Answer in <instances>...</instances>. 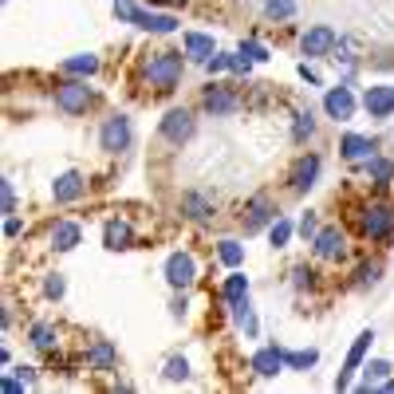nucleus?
Returning a JSON list of instances; mask_svg holds the SVG:
<instances>
[{
	"label": "nucleus",
	"instance_id": "obj_1",
	"mask_svg": "<svg viewBox=\"0 0 394 394\" xmlns=\"http://www.w3.org/2000/svg\"><path fill=\"white\" fill-rule=\"evenodd\" d=\"M114 16H119V20H135V24L146 28V32H173V28H178V20H173V16L142 12L138 4H130V0H114Z\"/></svg>",
	"mask_w": 394,
	"mask_h": 394
},
{
	"label": "nucleus",
	"instance_id": "obj_2",
	"mask_svg": "<svg viewBox=\"0 0 394 394\" xmlns=\"http://www.w3.org/2000/svg\"><path fill=\"white\" fill-rule=\"evenodd\" d=\"M146 75H150V83L154 87L170 91V87L178 83V75H182V55H178V51H162L158 60H150Z\"/></svg>",
	"mask_w": 394,
	"mask_h": 394
},
{
	"label": "nucleus",
	"instance_id": "obj_3",
	"mask_svg": "<svg viewBox=\"0 0 394 394\" xmlns=\"http://www.w3.org/2000/svg\"><path fill=\"white\" fill-rule=\"evenodd\" d=\"M98 142H103V150H107V154L126 150V146H130V119H126V114H111V119H107V126H103V135H98Z\"/></svg>",
	"mask_w": 394,
	"mask_h": 394
},
{
	"label": "nucleus",
	"instance_id": "obj_4",
	"mask_svg": "<svg viewBox=\"0 0 394 394\" xmlns=\"http://www.w3.org/2000/svg\"><path fill=\"white\" fill-rule=\"evenodd\" d=\"M87 103H91V87L87 83H63L60 91H55V107L67 111V114L87 111Z\"/></svg>",
	"mask_w": 394,
	"mask_h": 394
},
{
	"label": "nucleus",
	"instance_id": "obj_5",
	"mask_svg": "<svg viewBox=\"0 0 394 394\" xmlns=\"http://www.w3.org/2000/svg\"><path fill=\"white\" fill-rule=\"evenodd\" d=\"M194 257L189 252H173L170 260H166V280L173 284V288H189L194 284Z\"/></svg>",
	"mask_w": 394,
	"mask_h": 394
},
{
	"label": "nucleus",
	"instance_id": "obj_6",
	"mask_svg": "<svg viewBox=\"0 0 394 394\" xmlns=\"http://www.w3.org/2000/svg\"><path fill=\"white\" fill-rule=\"evenodd\" d=\"M162 135L170 138V142H185V138L194 135V114L189 111H170L162 119Z\"/></svg>",
	"mask_w": 394,
	"mask_h": 394
},
{
	"label": "nucleus",
	"instance_id": "obj_7",
	"mask_svg": "<svg viewBox=\"0 0 394 394\" xmlns=\"http://www.w3.org/2000/svg\"><path fill=\"white\" fill-rule=\"evenodd\" d=\"M300 48H304V55H327V51L335 48V32L332 28H311V32H304V40H300Z\"/></svg>",
	"mask_w": 394,
	"mask_h": 394
},
{
	"label": "nucleus",
	"instance_id": "obj_8",
	"mask_svg": "<svg viewBox=\"0 0 394 394\" xmlns=\"http://www.w3.org/2000/svg\"><path fill=\"white\" fill-rule=\"evenodd\" d=\"M370 339H375V332H363V335H359V339H355V347H351V355H347V367L339 370V379H335V386H339V391H343L347 382H351V375H355V367H359V363H363V355H367Z\"/></svg>",
	"mask_w": 394,
	"mask_h": 394
},
{
	"label": "nucleus",
	"instance_id": "obj_9",
	"mask_svg": "<svg viewBox=\"0 0 394 394\" xmlns=\"http://www.w3.org/2000/svg\"><path fill=\"white\" fill-rule=\"evenodd\" d=\"M83 189H87V182L79 178V173H60L55 185H51V197L67 205V201H75V197H83Z\"/></svg>",
	"mask_w": 394,
	"mask_h": 394
},
{
	"label": "nucleus",
	"instance_id": "obj_10",
	"mask_svg": "<svg viewBox=\"0 0 394 394\" xmlns=\"http://www.w3.org/2000/svg\"><path fill=\"white\" fill-rule=\"evenodd\" d=\"M323 107H327V114L332 119H351V111H355V98H351V91L347 87H335V91H327V98H323Z\"/></svg>",
	"mask_w": 394,
	"mask_h": 394
},
{
	"label": "nucleus",
	"instance_id": "obj_11",
	"mask_svg": "<svg viewBox=\"0 0 394 394\" xmlns=\"http://www.w3.org/2000/svg\"><path fill=\"white\" fill-rule=\"evenodd\" d=\"M316 252H320L323 260H335V257H343L347 252V241L339 229H323L320 237H316Z\"/></svg>",
	"mask_w": 394,
	"mask_h": 394
},
{
	"label": "nucleus",
	"instance_id": "obj_12",
	"mask_svg": "<svg viewBox=\"0 0 394 394\" xmlns=\"http://www.w3.org/2000/svg\"><path fill=\"white\" fill-rule=\"evenodd\" d=\"M391 225H394V213L386 209V205H370L367 217H363V229H367L370 237H386L391 233Z\"/></svg>",
	"mask_w": 394,
	"mask_h": 394
},
{
	"label": "nucleus",
	"instance_id": "obj_13",
	"mask_svg": "<svg viewBox=\"0 0 394 394\" xmlns=\"http://www.w3.org/2000/svg\"><path fill=\"white\" fill-rule=\"evenodd\" d=\"M268 217H276V213H272V201H268V197H252V201H248V209H245V233H257Z\"/></svg>",
	"mask_w": 394,
	"mask_h": 394
},
{
	"label": "nucleus",
	"instance_id": "obj_14",
	"mask_svg": "<svg viewBox=\"0 0 394 394\" xmlns=\"http://www.w3.org/2000/svg\"><path fill=\"white\" fill-rule=\"evenodd\" d=\"M367 111L375 119H386L394 111V87H370L367 91Z\"/></svg>",
	"mask_w": 394,
	"mask_h": 394
},
{
	"label": "nucleus",
	"instance_id": "obj_15",
	"mask_svg": "<svg viewBox=\"0 0 394 394\" xmlns=\"http://www.w3.org/2000/svg\"><path fill=\"white\" fill-rule=\"evenodd\" d=\"M280 367H284V351H276V347H264V351H257V355H252V370H257V375H264V379L280 375Z\"/></svg>",
	"mask_w": 394,
	"mask_h": 394
},
{
	"label": "nucleus",
	"instance_id": "obj_16",
	"mask_svg": "<svg viewBox=\"0 0 394 394\" xmlns=\"http://www.w3.org/2000/svg\"><path fill=\"white\" fill-rule=\"evenodd\" d=\"M205 111H213V114L237 111V95L233 91H225V87H213V91H205Z\"/></svg>",
	"mask_w": 394,
	"mask_h": 394
},
{
	"label": "nucleus",
	"instance_id": "obj_17",
	"mask_svg": "<svg viewBox=\"0 0 394 394\" xmlns=\"http://www.w3.org/2000/svg\"><path fill=\"white\" fill-rule=\"evenodd\" d=\"M316 173H320V158H316V154H308V158H300V162H296V170H292V185H296V189H308V185L316 182Z\"/></svg>",
	"mask_w": 394,
	"mask_h": 394
},
{
	"label": "nucleus",
	"instance_id": "obj_18",
	"mask_svg": "<svg viewBox=\"0 0 394 394\" xmlns=\"http://www.w3.org/2000/svg\"><path fill=\"white\" fill-rule=\"evenodd\" d=\"M51 245L60 248V252L75 248V245H79V225H71V221H60L55 229H51Z\"/></svg>",
	"mask_w": 394,
	"mask_h": 394
},
{
	"label": "nucleus",
	"instance_id": "obj_19",
	"mask_svg": "<svg viewBox=\"0 0 394 394\" xmlns=\"http://www.w3.org/2000/svg\"><path fill=\"white\" fill-rule=\"evenodd\" d=\"M130 225L126 221H111L107 229H103V241H107V248H130Z\"/></svg>",
	"mask_w": 394,
	"mask_h": 394
},
{
	"label": "nucleus",
	"instance_id": "obj_20",
	"mask_svg": "<svg viewBox=\"0 0 394 394\" xmlns=\"http://www.w3.org/2000/svg\"><path fill=\"white\" fill-rule=\"evenodd\" d=\"M343 158H351V162H359V158H370V150H375V142L370 138H359V135H347L343 138Z\"/></svg>",
	"mask_w": 394,
	"mask_h": 394
},
{
	"label": "nucleus",
	"instance_id": "obj_21",
	"mask_svg": "<svg viewBox=\"0 0 394 394\" xmlns=\"http://www.w3.org/2000/svg\"><path fill=\"white\" fill-rule=\"evenodd\" d=\"M185 55H194V60H209L213 55V40L201 36V32H189V36H185Z\"/></svg>",
	"mask_w": 394,
	"mask_h": 394
},
{
	"label": "nucleus",
	"instance_id": "obj_22",
	"mask_svg": "<svg viewBox=\"0 0 394 394\" xmlns=\"http://www.w3.org/2000/svg\"><path fill=\"white\" fill-rule=\"evenodd\" d=\"M87 363H91V367H98V370H111L114 367V347L107 343V339H98V343L91 347V355H87Z\"/></svg>",
	"mask_w": 394,
	"mask_h": 394
},
{
	"label": "nucleus",
	"instance_id": "obj_23",
	"mask_svg": "<svg viewBox=\"0 0 394 394\" xmlns=\"http://www.w3.org/2000/svg\"><path fill=\"white\" fill-rule=\"evenodd\" d=\"M182 209L189 213L194 221H201V217H209V201H205L201 194H185L182 197Z\"/></svg>",
	"mask_w": 394,
	"mask_h": 394
},
{
	"label": "nucleus",
	"instance_id": "obj_24",
	"mask_svg": "<svg viewBox=\"0 0 394 394\" xmlns=\"http://www.w3.org/2000/svg\"><path fill=\"white\" fill-rule=\"evenodd\" d=\"M98 67L95 55H75V60H63V71L67 75H91Z\"/></svg>",
	"mask_w": 394,
	"mask_h": 394
},
{
	"label": "nucleus",
	"instance_id": "obj_25",
	"mask_svg": "<svg viewBox=\"0 0 394 394\" xmlns=\"http://www.w3.org/2000/svg\"><path fill=\"white\" fill-rule=\"evenodd\" d=\"M217 257H221V264H229V268H237V264L245 260V248L237 245V241H221V248H217Z\"/></svg>",
	"mask_w": 394,
	"mask_h": 394
},
{
	"label": "nucleus",
	"instance_id": "obj_26",
	"mask_svg": "<svg viewBox=\"0 0 394 394\" xmlns=\"http://www.w3.org/2000/svg\"><path fill=\"white\" fill-rule=\"evenodd\" d=\"M221 292H225V300H233V304H237V300H245V292H248V280H245V276H229Z\"/></svg>",
	"mask_w": 394,
	"mask_h": 394
},
{
	"label": "nucleus",
	"instance_id": "obj_27",
	"mask_svg": "<svg viewBox=\"0 0 394 394\" xmlns=\"http://www.w3.org/2000/svg\"><path fill=\"white\" fill-rule=\"evenodd\" d=\"M386 370H391V363H370L367 367V379H363V391H370V386H382V379H386Z\"/></svg>",
	"mask_w": 394,
	"mask_h": 394
},
{
	"label": "nucleus",
	"instance_id": "obj_28",
	"mask_svg": "<svg viewBox=\"0 0 394 394\" xmlns=\"http://www.w3.org/2000/svg\"><path fill=\"white\" fill-rule=\"evenodd\" d=\"M264 8H268V16H272V20H288V16L296 12V0H268Z\"/></svg>",
	"mask_w": 394,
	"mask_h": 394
},
{
	"label": "nucleus",
	"instance_id": "obj_29",
	"mask_svg": "<svg viewBox=\"0 0 394 394\" xmlns=\"http://www.w3.org/2000/svg\"><path fill=\"white\" fill-rule=\"evenodd\" d=\"M367 170H370V178H375V182H391V178H394V166L386 158H370Z\"/></svg>",
	"mask_w": 394,
	"mask_h": 394
},
{
	"label": "nucleus",
	"instance_id": "obj_30",
	"mask_svg": "<svg viewBox=\"0 0 394 394\" xmlns=\"http://www.w3.org/2000/svg\"><path fill=\"white\" fill-rule=\"evenodd\" d=\"M311 130H316V119H311V111H304V114H296V142H304V138L311 135Z\"/></svg>",
	"mask_w": 394,
	"mask_h": 394
},
{
	"label": "nucleus",
	"instance_id": "obj_31",
	"mask_svg": "<svg viewBox=\"0 0 394 394\" xmlns=\"http://www.w3.org/2000/svg\"><path fill=\"white\" fill-rule=\"evenodd\" d=\"M284 363H288V367H311V363H316V351H292V355H288V351H284Z\"/></svg>",
	"mask_w": 394,
	"mask_h": 394
},
{
	"label": "nucleus",
	"instance_id": "obj_32",
	"mask_svg": "<svg viewBox=\"0 0 394 394\" xmlns=\"http://www.w3.org/2000/svg\"><path fill=\"white\" fill-rule=\"evenodd\" d=\"M51 335H55L51 323H36V327H32V343H36V347H51Z\"/></svg>",
	"mask_w": 394,
	"mask_h": 394
},
{
	"label": "nucleus",
	"instance_id": "obj_33",
	"mask_svg": "<svg viewBox=\"0 0 394 394\" xmlns=\"http://www.w3.org/2000/svg\"><path fill=\"white\" fill-rule=\"evenodd\" d=\"M288 237H292V221H272V245H288Z\"/></svg>",
	"mask_w": 394,
	"mask_h": 394
},
{
	"label": "nucleus",
	"instance_id": "obj_34",
	"mask_svg": "<svg viewBox=\"0 0 394 394\" xmlns=\"http://www.w3.org/2000/svg\"><path fill=\"white\" fill-rule=\"evenodd\" d=\"M185 375H189V363H185V359H170V363H166V379L170 382L185 379Z\"/></svg>",
	"mask_w": 394,
	"mask_h": 394
},
{
	"label": "nucleus",
	"instance_id": "obj_35",
	"mask_svg": "<svg viewBox=\"0 0 394 394\" xmlns=\"http://www.w3.org/2000/svg\"><path fill=\"white\" fill-rule=\"evenodd\" d=\"M209 71H225V67H233V55H209Z\"/></svg>",
	"mask_w": 394,
	"mask_h": 394
},
{
	"label": "nucleus",
	"instance_id": "obj_36",
	"mask_svg": "<svg viewBox=\"0 0 394 394\" xmlns=\"http://www.w3.org/2000/svg\"><path fill=\"white\" fill-rule=\"evenodd\" d=\"M0 189H4V213H12V209H16V189H12V182H4Z\"/></svg>",
	"mask_w": 394,
	"mask_h": 394
},
{
	"label": "nucleus",
	"instance_id": "obj_37",
	"mask_svg": "<svg viewBox=\"0 0 394 394\" xmlns=\"http://www.w3.org/2000/svg\"><path fill=\"white\" fill-rule=\"evenodd\" d=\"M241 51H245L248 60H268V51L260 48V44H245V48H241Z\"/></svg>",
	"mask_w": 394,
	"mask_h": 394
},
{
	"label": "nucleus",
	"instance_id": "obj_38",
	"mask_svg": "<svg viewBox=\"0 0 394 394\" xmlns=\"http://www.w3.org/2000/svg\"><path fill=\"white\" fill-rule=\"evenodd\" d=\"M44 292H48V296H55V300H60V296H63V280H60V276H51V280H48V288H44Z\"/></svg>",
	"mask_w": 394,
	"mask_h": 394
},
{
	"label": "nucleus",
	"instance_id": "obj_39",
	"mask_svg": "<svg viewBox=\"0 0 394 394\" xmlns=\"http://www.w3.org/2000/svg\"><path fill=\"white\" fill-rule=\"evenodd\" d=\"M300 233H304V237H316V217H311V213L300 221Z\"/></svg>",
	"mask_w": 394,
	"mask_h": 394
},
{
	"label": "nucleus",
	"instance_id": "obj_40",
	"mask_svg": "<svg viewBox=\"0 0 394 394\" xmlns=\"http://www.w3.org/2000/svg\"><path fill=\"white\" fill-rule=\"evenodd\" d=\"M16 379H20V386H32V382H36V375H32L28 367H20V370H16Z\"/></svg>",
	"mask_w": 394,
	"mask_h": 394
},
{
	"label": "nucleus",
	"instance_id": "obj_41",
	"mask_svg": "<svg viewBox=\"0 0 394 394\" xmlns=\"http://www.w3.org/2000/svg\"><path fill=\"white\" fill-rule=\"evenodd\" d=\"M359 276H363V284H375V280H379V268H363Z\"/></svg>",
	"mask_w": 394,
	"mask_h": 394
},
{
	"label": "nucleus",
	"instance_id": "obj_42",
	"mask_svg": "<svg viewBox=\"0 0 394 394\" xmlns=\"http://www.w3.org/2000/svg\"><path fill=\"white\" fill-rule=\"evenodd\" d=\"M300 75H304V79H308V83H320V75H316V71H311V67H308V63H304V67H300Z\"/></svg>",
	"mask_w": 394,
	"mask_h": 394
},
{
	"label": "nucleus",
	"instance_id": "obj_43",
	"mask_svg": "<svg viewBox=\"0 0 394 394\" xmlns=\"http://www.w3.org/2000/svg\"><path fill=\"white\" fill-rule=\"evenodd\" d=\"M154 4H178V0H154Z\"/></svg>",
	"mask_w": 394,
	"mask_h": 394
}]
</instances>
